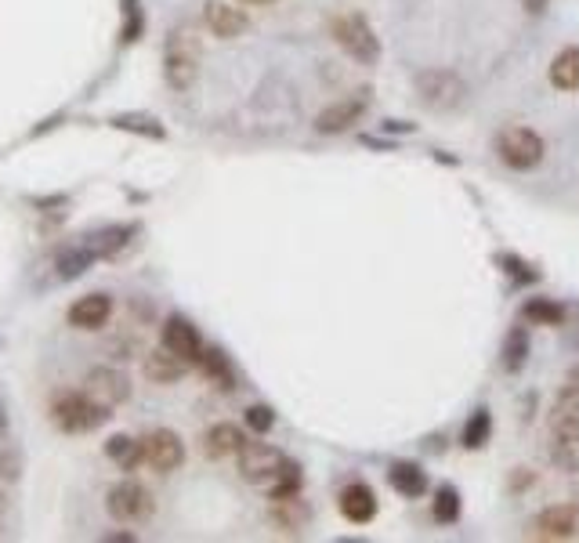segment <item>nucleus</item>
Segmentation results:
<instances>
[{"mask_svg": "<svg viewBox=\"0 0 579 543\" xmlns=\"http://www.w3.org/2000/svg\"><path fill=\"white\" fill-rule=\"evenodd\" d=\"M48 413H51V424L66 435H91L113 417L109 406H102L98 399H91L84 388H62L51 395L48 402Z\"/></svg>", "mask_w": 579, "mask_h": 543, "instance_id": "obj_1", "label": "nucleus"}, {"mask_svg": "<svg viewBox=\"0 0 579 543\" xmlns=\"http://www.w3.org/2000/svg\"><path fill=\"white\" fill-rule=\"evenodd\" d=\"M200 40L192 37L189 29H171L163 40V80L174 91H189L200 77Z\"/></svg>", "mask_w": 579, "mask_h": 543, "instance_id": "obj_2", "label": "nucleus"}, {"mask_svg": "<svg viewBox=\"0 0 579 543\" xmlns=\"http://www.w3.org/2000/svg\"><path fill=\"white\" fill-rule=\"evenodd\" d=\"M160 344L167 352L178 355V359L189 362V366H200V355H203V348H207L200 330H196L192 319H185V315H167V319H163Z\"/></svg>", "mask_w": 579, "mask_h": 543, "instance_id": "obj_9", "label": "nucleus"}, {"mask_svg": "<svg viewBox=\"0 0 579 543\" xmlns=\"http://www.w3.org/2000/svg\"><path fill=\"white\" fill-rule=\"evenodd\" d=\"M142 370H145V381L152 384H178L181 377H185V370H189V362L178 359L174 352H167V348H156V352H145V362H142Z\"/></svg>", "mask_w": 579, "mask_h": 543, "instance_id": "obj_19", "label": "nucleus"}, {"mask_svg": "<svg viewBox=\"0 0 579 543\" xmlns=\"http://www.w3.org/2000/svg\"><path fill=\"white\" fill-rule=\"evenodd\" d=\"M576 529H579L576 511H572L569 504L547 507V511H540L536 522H532V540H572Z\"/></svg>", "mask_w": 579, "mask_h": 543, "instance_id": "obj_16", "label": "nucleus"}, {"mask_svg": "<svg viewBox=\"0 0 579 543\" xmlns=\"http://www.w3.org/2000/svg\"><path fill=\"white\" fill-rule=\"evenodd\" d=\"M522 315L536 326H561L565 323V308L554 305V301H547V297H532L529 305L522 308Z\"/></svg>", "mask_w": 579, "mask_h": 543, "instance_id": "obj_28", "label": "nucleus"}, {"mask_svg": "<svg viewBox=\"0 0 579 543\" xmlns=\"http://www.w3.org/2000/svg\"><path fill=\"white\" fill-rule=\"evenodd\" d=\"M138 232V225L134 221H127V225H105V229H95L87 232V243L98 250V258L102 261H113L120 250L131 243V236Z\"/></svg>", "mask_w": 579, "mask_h": 543, "instance_id": "obj_20", "label": "nucleus"}, {"mask_svg": "<svg viewBox=\"0 0 579 543\" xmlns=\"http://www.w3.org/2000/svg\"><path fill=\"white\" fill-rule=\"evenodd\" d=\"M243 446H247V435H243V428L232 424V420H221V424H214V428L203 435V453H207L210 460L239 457Z\"/></svg>", "mask_w": 579, "mask_h": 543, "instance_id": "obj_17", "label": "nucleus"}, {"mask_svg": "<svg viewBox=\"0 0 579 543\" xmlns=\"http://www.w3.org/2000/svg\"><path fill=\"white\" fill-rule=\"evenodd\" d=\"M529 362V334H525L522 326H514L511 334L504 341V370L507 373H518Z\"/></svg>", "mask_w": 579, "mask_h": 543, "instance_id": "obj_27", "label": "nucleus"}, {"mask_svg": "<svg viewBox=\"0 0 579 543\" xmlns=\"http://www.w3.org/2000/svg\"><path fill=\"white\" fill-rule=\"evenodd\" d=\"M518 4H522L529 15H543V11L551 8V0H518Z\"/></svg>", "mask_w": 579, "mask_h": 543, "instance_id": "obj_36", "label": "nucleus"}, {"mask_svg": "<svg viewBox=\"0 0 579 543\" xmlns=\"http://www.w3.org/2000/svg\"><path fill=\"white\" fill-rule=\"evenodd\" d=\"M551 84L558 91H579V48H565L554 55Z\"/></svg>", "mask_w": 579, "mask_h": 543, "instance_id": "obj_26", "label": "nucleus"}, {"mask_svg": "<svg viewBox=\"0 0 579 543\" xmlns=\"http://www.w3.org/2000/svg\"><path fill=\"white\" fill-rule=\"evenodd\" d=\"M200 370L207 373V381L210 384H218L221 391H232L236 388V366H232V359H228L221 348H203V355H200Z\"/></svg>", "mask_w": 579, "mask_h": 543, "instance_id": "obj_22", "label": "nucleus"}, {"mask_svg": "<svg viewBox=\"0 0 579 543\" xmlns=\"http://www.w3.org/2000/svg\"><path fill=\"white\" fill-rule=\"evenodd\" d=\"M98 250L87 243V236H80V243H69L55 254V279L58 283H76L80 276H87L98 265Z\"/></svg>", "mask_w": 579, "mask_h": 543, "instance_id": "obj_14", "label": "nucleus"}, {"mask_svg": "<svg viewBox=\"0 0 579 543\" xmlns=\"http://www.w3.org/2000/svg\"><path fill=\"white\" fill-rule=\"evenodd\" d=\"M203 26L210 29V37L236 40L250 29V19L247 11L228 4V0H207V4H203Z\"/></svg>", "mask_w": 579, "mask_h": 543, "instance_id": "obj_11", "label": "nucleus"}, {"mask_svg": "<svg viewBox=\"0 0 579 543\" xmlns=\"http://www.w3.org/2000/svg\"><path fill=\"white\" fill-rule=\"evenodd\" d=\"M0 471H4V478H8V482H15V478H19V460H15V457H0Z\"/></svg>", "mask_w": 579, "mask_h": 543, "instance_id": "obj_35", "label": "nucleus"}, {"mask_svg": "<svg viewBox=\"0 0 579 543\" xmlns=\"http://www.w3.org/2000/svg\"><path fill=\"white\" fill-rule=\"evenodd\" d=\"M66 124V113H51V116H44L33 131H29V138H40V134H48V131H55V127H62Z\"/></svg>", "mask_w": 579, "mask_h": 543, "instance_id": "obj_34", "label": "nucleus"}, {"mask_svg": "<svg viewBox=\"0 0 579 543\" xmlns=\"http://www.w3.org/2000/svg\"><path fill=\"white\" fill-rule=\"evenodd\" d=\"M243 424H247L254 435H268V431L276 428V410L254 402V406H247V413H243Z\"/></svg>", "mask_w": 579, "mask_h": 543, "instance_id": "obj_31", "label": "nucleus"}, {"mask_svg": "<svg viewBox=\"0 0 579 543\" xmlns=\"http://www.w3.org/2000/svg\"><path fill=\"white\" fill-rule=\"evenodd\" d=\"M142 464L160 471V475H171L185 464V442H181L178 431L171 428H152L149 435H142Z\"/></svg>", "mask_w": 579, "mask_h": 543, "instance_id": "obj_8", "label": "nucleus"}, {"mask_svg": "<svg viewBox=\"0 0 579 543\" xmlns=\"http://www.w3.org/2000/svg\"><path fill=\"white\" fill-rule=\"evenodd\" d=\"M102 453L113 464L124 467V471H138L142 467V439H131V435H109Z\"/></svg>", "mask_w": 579, "mask_h": 543, "instance_id": "obj_24", "label": "nucleus"}, {"mask_svg": "<svg viewBox=\"0 0 579 543\" xmlns=\"http://www.w3.org/2000/svg\"><path fill=\"white\" fill-rule=\"evenodd\" d=\"M388 482L391 489L399 496H406V500H417V496L428 493V475H424L417 464H391Z\"/></svg>", "mask_w": 579, "mask_h": 543, "instance_id": "obj_23", "label": "nucleus"}, {"mask_svg": "<svg viewBox=\"0 0 579 543\" xmlns=\"http://www.w3.org/2000/svg\"><path fill=\"white\" fill-rule=\"evenodd\" d=\"M236 464H239V478H243V482H250V486H257V489H268L290 460H286L283 449L268 446V442H247V446L239 449Z\"/></svg>", "mask_w": 579, "mask_h": 543, "instance_id": "obj_5", "label": "nucleus"}, {"mask_svg": "<svg viewBox=\"0 0 579 543\" xmlns=\"http://www.w3.org/2000/svg\"><path fill=\"white\" fill-rule=\"evenodd\" d=\"M102 540H105V543H134L138 536H134V533H105Z\"/></svg>", "mask_w": 579, "mask_h": 543, "instance_id": "obj_37", "label": "nucleus"}, {"mask_svg": "<svg viewBox=\"0 0 579 543\" xmlns=\"http://www.w3.org/2000/svg\"><path fill=\"white\" fill-rule=\"evenodd\" d=\"M435 518L438 522H456L460 518V493L453 486H442L435 493Z\"/></svg>", "mask_w": 579, "mask_h": 543, "instance_id": "obj_32", "label": "nucleus"}, {"mask_svg": "<svg viewBox=\"0 0 579 543\" xmlns=\"http://www.w3.org/2000/svg\"><path fill=\"white\" fill-rule=\"evenodd\" d=\"M145 22L142 0H120V48H131L145 37Z\"/></svg>", "mask_w": 579, "mask_h": 543, "instance_id": "obj_25", "label": "nucleus"}, {"mask_svg": "<svg viewBox=\"0 0 579 543\" xmlns=\"http://www.w3.org/2000/svg\"><path fill=\"white\" fill-rule=\"evenodd\" d=\"M105 511H109L116 522L142 525L156 515V500H152V493L142 486V482L120 478V482H113V486L105 489Z\"/></svg>", "mask_w": 579, "mask_h": 543, "instance_id": "obj_4", "label": "nucleus"}, {"mask_svg": "<svg viewBox=\"0 0 579 543\" xmlns=\"http://www.w3.org/2000/svg\"><path fill=\"white\" fill-rule=\"evenodd\" d=\"M341 515L348 518L352 525H370L377 518V493L370 486H362V482H352V486L341 493Z\"/></svg>", "mask_w": 579, "mask_h": 543, "instance_id": "obj_18", "label": "nucleus"}, {"mask_svg": "<svg viewBox=\"0 0 579 543\" xmlns=\"http://www.w3.org/2000/svg\"><path fill=\"white\" fill-rule=\"evenodd\" d=\"M489 435H493V417H489V410H475L464 428V446L482 449L485 442H489Z\"/></svg>", "mask_w": 579, "mask_h": 543, "instance_id": "obj_30", "label": "nucleus"}, {"mask_svg": "<svg viewBox=\"0 0 579 543\" xmlns=\"http://www.w3.org/2000/svg\"><path fill=\"white\" fill-rule=\"evenodd\" d=\"M301 482H304L301 467H297L294 460H290V464H286L283 471H279V478L265 489V493L272 496V500H290V496L301 493Z\"/></svg>", "mask_w": 579, "mask_h": 543, "instance_id": "obj_29", "label": "nucleus"}, {"mask_svg": "<svg viewBox=\"0 0 579 543\" xmlns=\"http://www.w3.org/2000/svg\"><path fill=\"white\" fill-rule=\"evenodd\" d=\"M496 153L500 160L511 167V171H532V167H540L543 153H547V145L536 131L529 127H507L500 134V142H496Z\"/></svg>", "mask_w": 579, "mask_h": 543, "instance_id": "obj_7", "label": "nucleus"}, {"mask_svg": "<svg viewBox=\"0 0 579 543\" xmlns=\"http://www.w3.org/2000/svg\"><path fill=\"white\" fill-rule=\"evenodd\" d=\"M551 435L554 442L579 446V384H565L558 391V402L551 410Z\"/></svg>", "mask_w": 579, "mask_h": 543, "instance_id": "obj_12", "label": "nucleus"}, {"mask_svg": "<svg viewBox=\"0 0 579 543\" xmlns=\"http://www.w3.org/2000/svg\"><path fill=\"white\" fill-rule=\"evenodd\" d=\"M113 297L105 294V290H95V294H84L76 297L73 305H69L66 319L73 330H102V326H109V319H113Z\"/></svg>", "mask_w": 579, "mask_h": 543, "instance_id": "obj_13", "label": "nucleus"}, {"mask_svg": "<svg viewBox=\"0 0 579 543\" xmlns=\"http://www.w3.org/2000/svg\"><path fill=\"white\" fill-rule=\"evenodd\" d=\"M413 84H417V98L431 113H453L467 102V84L453 69H420Z\"/></svg>", "mask_w": 579, "mask_h": 543, "instance_id": "obj_3", "label": "nucleus"}, {"mask_svg": "<svg viewBox=\"0 0 579 543\" xmlns=\"http://www.w3.org/2000/svg\"><path fill=\"white\" fill-rule=\"evenodd\" d=\"M84 391L91 395V399L102 402V406L116 410L120 402L131 399V381H127V373L116 370V366H95V370H87Z\"/></svg>", "mask_w": 579, "mask_h": 543, "instance_id": "obj_10", "label": "nucleus"}, {"mask_svg": "<svg viewBox=\"0 0 579 543\" xmlns=\"http://www.w3.org/2000/svg\"><path fill=\"white\" fill-rule=\"evenodd\" d=\"M29 203L37 210H44V214H58V218H62V214H66L62 207H69V196L66 192H51V196H29Z\"/></svg>", "mask_w": 579, "mask_h": 543, "instance_id": "obj_33", "label": "nucleus"}, {"mask_svg": "<svg viewBox=\"0 0 579 543\" xmlns=\"http://www.w3.org/2000/svg\"><path fill=\"white\" fill-rule=\"evenodd\" d=\"M239 4H276V0H239Z\"/></svg>", "mask_w": 579, "mask_h": 543, "instance_id": "obj_39", "label": "nucleus"}, {"mask_svg": "<svg viewBox=\"0 0 579 543\" xmlns=\"http://www.w3.org/2000/svg\"><path fill=\"white\" fill-rule=\"evenodd\" d=\"M333 40L341 44V51L362 66H373L380 58V40L373 33V26L362 15H341V19H333Z\"/></svg>", "mask_w": 579, "mask_h": 543, "instance_id": "obj_6", "label": "nucleus"}, {"mask_svg": "<svg viewBox=\"0 0 579 543\" xmlns=\"http://www.w3.org/2000/svg\"><path fill=\"white\" fill-rule=\"evenodd\" d=\"M109 127L124 134H138V138H152V142H163V138H167V127L149 113H116L109 116Z\"/></svg>", "mask_w": 579, "mask_h": 543, "instance_id": "obj_21", "label": "nucleus"}, {"mask_svg": "<svg viewBox=\"0 0 579 543\" xmlns=\"http://www.w3.org/2000/svg\"><path fill=\"white\" fill-rule=\"evenodd\" d=\"M362 116H366V98H344V102L326 105L323 113L315 116V131L319 134H344V131H352Z\"/></svg>", "mask_w": 579, "mask_h": 543, "instance_id": "obj_15", "label": "nucleus"}, {"mask_svg": "<svg viewBox=\"0 0 579 543\" xmlns=\"http://www.w3.org/2000/svg\"><path fill=\"white\" fill-rule=\"evenodd\" d=\"M8 406H4V402H0V439H4V435H8Z\"/></svg>", "mask_w": 579, "mask_h": 543, "instance_id": "obj_38", "label": "nucleus"}]
</instances>
